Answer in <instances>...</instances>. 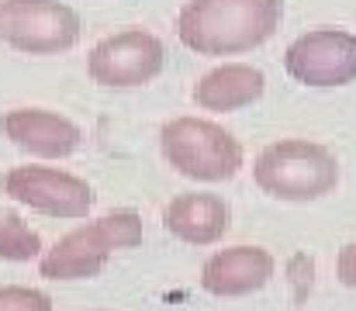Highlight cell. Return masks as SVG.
Masks as SVG:
<instances>
[{"label": "cell", "instance_id": "obj_1", "mask_svg": "<svg viewBox=\"0 0 356 311\" xmlns=\"http://www.w3.org/2000/svg\"><path fill=\"white\" fill-rule=\"evenodd\" d=\"M284 0H187L177 14V38L197 56H242L273 38Z\"/></svg>", "mask_w": 356, "mask_h": 311}, {"label": "cell", "instance_id": "obj_2", "mask_svg": "<svg viewBox=\"0 0 356 311\" xmlns=\"http://www.w3.org/2000/svg\"><path fill=\"white\" fill-rule=\"evenodd\" d=\"M252 180L273 201L308 205L339 187V159L312 138H280L256 156Z\"/></svg>", "mask_w": 356, "mask_h": 311}, {"label": "cell", "instance_id": "obj_3", "mask_svg": "<svg viewBox=\"0 0 356 311\" xmlns=\"http://www.w3.org/2000/svg\"><path fill=\"white\" fill-rule=\"evenodd\" d=\"M159 152L180 177L197 184H225L245 163L242 142L232 131L194 114L170 118L159 128Z\"/></svg>", "mask_w": 356, "mask_h": 311}, {"label": "cell", "instance_id": "obj_4", "mask_svg": "<svg viewBox=\"0 0 356 311\" xmlns=\"http://www.w3.org/2000/svg\"><path fill=\"white\" fill-rule=\"evenodd\" d=\"M0 42L28 56H59L80 42V14L63 0H0Z\"/></svg>", "mask_w": 356, "mask_h": 311}, {"label": "cell", "instance_id": "obj_5", "mask_svg": "<svg viewBox=\"0 0 356 311\" xmlns=\"http://www.w3.org/2000/svg\"><path fill=\"white\" fill-rule=\"evenodd\" d=\"M166 52L163 42L152 31L142 28H124L108 38H101L90 56H87V73L97 87L108 90H128V87H145L163 73Z\"/></svg>", "mask_w": 356, "mask_h": 311}, {"label": "cell", "instance_id": "obj_6", "mask_svg": "<svg viewBox=\"0 0 356 311\" xmlns=\"http://www.w3.org/2000/svg\"><path fill=\"white\" fill-rule=\"evenodd\" d=\"M284 70L301 87H346L356 80V35L343 28H312L284 49Z\"/></svg>", "mask_w": 356, "mask_h": 311}, {"label": "cell", "instance_id": "obj_7", "mask_svg": "<svg viewBox=\"0 0 356 311\" xmlns=\"http://www.w3.org/2000/svg\"><path fill=\"white\" fill-rule=\"evenodd\" d=\"M3 194L17 205L49 218H87L94 207V191L76 173L56 166H14L3 173Z\"/></svg>", "mask_w": 356, "mask_h": 311}, {"label": "cell", "instance_id": "obj_8", "mask_svg": "<svg viewBox=\"0 0 356 311\" xmlns=\"http://www.w3.org/2000/svg\"><path fill=\"white\" fill-rule=\"evenodd\" d=\"M3 138H10L21 152L38 159H66L80 149L83 131L76 121H70L59 111L45 107H14L0 118Z\"/></svg>", "mask_w": 356, "mask_h": 311}, {"label": "cell", "instance_id": "obj_9", "mask_svg": "<svg viewBox=\"0 0 356 311\" xmlns=\"http://www.w3.org/2000/svg\"><path fill=\"white\" fill-rule=\"evenodd\" d=\"M277 260L263 246H229L204 260L201 291L211 298H249L273 280Z\"/></svg>", "mask_w": 356, "mask_h": 311}, {"label": "cell", "instance_id": "obj_10", "mask_svg": "<svg viewBox=\"0 0 356 311\" xmlns=\"http://www.w3.org/2000/svg\"><path fill=\"white\" fill-rule=\"evenodd\" d=\"M111 253H118L115 239L97 218L90 225L66 232L52 249H45L38 260V273L45 280H90L108 266Z\"/></svg>", "mask_w": 356, "mask_h": 311}, {"label": "cell", "instance_id": "obj_11", "mask_svg": "<svg viewBox=\"0 0 356 311\" xmlns=\"http://www.w3.org/2000/svg\"><path fill=\"white\" fill-rule=\"evenodd\" d=\"M163 228L187 246H215L232 228V205L204 191L177 194L163 207Z\"/></svg>", "mask_w": 356, "mask_h": 311}, {"label": "cell", "instance_id": "obj_12", "mask_svg": "<svg viewBox=\"0 0 356 311\" xmlns=\"http://www.w3.org/2000/svg\"><path fill=\"white\" fill-rule=\"evenodd\" d=\"M263 90H266L263 70H256L249 63H222L194 83V104L201 111L229 114V111H242V107L256 104L263 97Z\"/></svg>", "mask_w": 356, "mask_h": 311}, {"label": "cell", "instance_id": "obj_13", "mask_svg": "<svg viewBox=\"0 0 356 311\" xmlns=\"http://www.w3.org/2000/svg\"><path fill=\"white\" fill-rule=\"evenodd\" d=\"M42 239L38 232L17 214V211H3L0 214V260L3 263H28V260H42Z\"/></svg>", "mask_w": 356, "mask_h": 311}, {"label": "cell", "instance_id": "obj_14", "mask_svg": "<svg viewBox=\"0 0 356 311\" xmlns=\"http://www.w3.org/2000/svg\"><path fill=\"white\" fill-rule=\"evenodd\" d=\"M284 273H287L294 305H308V298H312V291H315V260H312L305 249H298V253H291Z\"/></svg>", "mask_w": 356, "mask_h": 311}, {"label": "cell", "instance_id": "obj_15", "mask_svg": "<svg viewBox=\"0 0 356 311\" xmlns=\"http://www.w3.org/2000/svg\"><path fill=\"white\" fill-rule=\"evenodd\" d=\"M0 311H52V298L38 287L7 284L0 287Z\"/></svg>", "mask_w": 356, "mask_h": 311}, {"label": "cell", "instance_id": "obj_16", "mask_svg": "<svg viewBox=\"0 0 356 311\" xmlns=\"http://www.w3.org/2000/svg\"><path fill=\"white\" fill-rule=\"evenodd\" d=\"M336 280H339L343 287L356 291V239L346 242V246L339 249V256H336Z\"/></svg>", "mask_w": 356, "mask_h": 311}]
</instances>
